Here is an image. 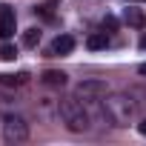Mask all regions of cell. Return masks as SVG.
I'll return each instance as SVG.
<instances>
[{"mask_svg":"<svg viewBox=\"0 0 146 146\" xmlns=\"http://www.w3.org/2000/svg\"><path fill=\"white\" fill-rule=\"evenodd\" d=\"M57 112H60V120L69 132H75V135L89 132V115H86V109L78 98H63L57 103Z\"/></svg>","mask_w":146,"mask_h":146,"instance_id":"cell-1","label":"cell"},{"mask_svg":"<svg viewBox=\"0 0 146 146\" xmlns=\"http://www.w3.org/2000/svg\"><path fill=\"white\" fill-rule=\"evenodd\" d=\"M103 109H106V117L115 126H129L135 120V115H137V103L129 95H109L103 100Z\"/></svg>","mask_w":146,"mask_h":146,"instance_id":"cell-2","label":"cell"},{"mask_svg":"<svg viewBox=\"0 0 146 146\" xmlns=\"http://www.w3.org/2000/svg\"><path fill=\"white\" fill-rule=\"evenodd\" d=\"M3 140L6 143H26L29 140V123L20 115H6L3 117Z\"/></svg>","mask_w":146,"mask_h":146,"instance_id":"cell-3","label":"cell"},{"mask_svg":"<svg viewBox=\"0 0 146 146\" xmlns=\"http://www.w3.org/2000/svg\"><path fill=\"white\" fill-rule=\"evenodd\" d=\"M106 83L103 80H83L80 86H78V98H83V100H100V98H106Z\"/></svg>","mask_w":146,"mask_h":146,"instance_id":"cell-4","label":"cell"},{"mask_svg":"<svg viewBox=\"0 0 146 146\" xmlns=\"http://www.w3.org/2000/svg\"><path fill=\"white\" fill-rule=\"evenodd\" d=\"M15 23H17L15 9H12V6H6V3H0V37H3V40L15 35Z\"/></svg>","mask_w":146,"mask_h":146,"instance_id":"cell-5","label":"cell"},{"mask_svg":"<svg viewBox=\"0 0 146 146\" xmlns=\"http://www.w3.org/2000/svg\"><path fill=\"white\" fill-rule=\"evenodd\" d=\"M40 80H43V86H52V89L66 86V75H63V72H57V69H46L43 75H40Z\"/></svg>","mask_w":146,"mask_h":146,"instance_id":"cell-6","label":"cell"},{"mask_svg":"<svg viewBox=\"0 0 146 146\" xmlns=\"http://www.w3.org/2000/svg\"><path fill=\"white\" fill-rule=\"evenodd\" d=\"M72 49H75V37L72 35H57L52 43V54H69Z\"/></svg>","mask_w":146,"mask_h":146,"instance_id":"cell-7","label":"cell"},{"mask_svg":"<svg viewBox=\"0 0 146 146\" xmlns=\"http://www.w3.org/2000/svg\"><path fill=\"white\" fill-rule=\"evenodd\" d=\"M123 23L132 26V29H143V26H146V15H143L140 9H126V12H123Z\"/></svg>","mask_w":146,"mask_h":146,"instance_id":"cell-8","label":"cell"},{"mask_svg":"<svg viewBox=\"0 0 146 146\" xmlns=\"http://www.w3.org/2000/svg\"><path fill=\"white\" fill-rule=\"evenodd\" d=\"M89 49H106L109 46V35L106 32H95V35H89Z\"/></svg>","mask_w":146,"mask_h":146,"instance_id":"cell-9","label":"cell"},{"mask_svg":"<svg viewBox=\"0 0 146 146\" xmlns=\"http://www.w3.org/2000/svg\"><path fill=\"white\" fill-rule=\"evenodd\" d=\"M26 80H29L26 72H20V75H0V86H20Z\"/></svg>","mask_w":146,"mask_h":146,"instance_id":"cell-10","label":"cell"},{"mask_svg":"<svg viewBox=\"0 0 146 146\" xmlns=\"http://www.w3.org/2000/svg\"><path fill=\"white\" fill-rule=\"evenodd\" d=\"M37 43H40V29H26V32H23V46L35 49Z\"/></svg>","mask_w":146,"mask_h":146,"instance_id":"cell-11","label":"cell"},{"mask_svg":"<svg viewBox=\"0 0 146 146\" xmlns=\"http://www.w3.org/2000/svg\"><path fill=\"white\" fill-rule=\"evenodd\" d=\"M17 57V49L12 46V43H3V46H0V60H6V63H12Z\"/></svg>","mask_w":146,"mask_h":146,"instance_id":"cell-12","label":"cell"},{"mask_svg":"<svg viewBox=\"0 0 146 146\" xmlns=\"http://www.w3.org/2000/svg\"><path fill=\"white\" fill-rule=\"evenodd\" d=\"M103 29H109V32H115V29H117V20H115L112 15H106V17H103Z\"/></svg>","mask_w":146,"mask_h":146,"instance_id":"cell-13","label":"cell"},{"mask_svg":"<svg viewBox=\"0 0 146 146\" xmlns=\"http://www.w3.org/2000/svg\"><path fill=\"white\" fill-rule=\"evenodd\" d=\"M137 132H140V135L146 137V120H140V123H137Z\"/></svg>","mask_w":146,"mask_h":146,"instance_id":"cell-14","label":"cell"},{"mask_svg":"<svg viewBox=\"0 0 146 146\" xmlns=\"http://www.w3.org/2000/svg\"><path fill=\"white\" fill-rule=\"evenodd\" d=\"M137 72H140V75H146V63H140V66H137Z\"/></svg>","mask_w":146,"mask_h":146,"instance_id":"cell-15","label":"cell"}]
</instances>
